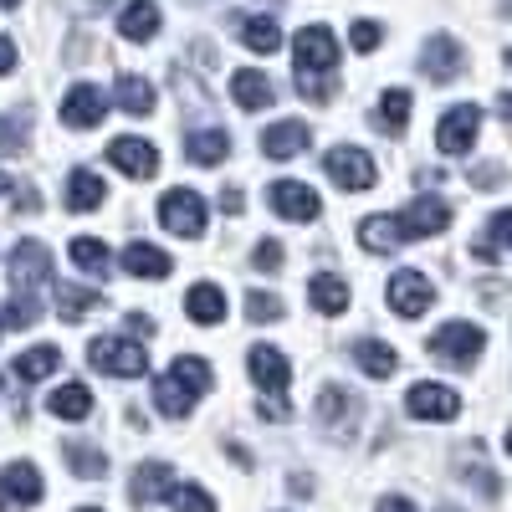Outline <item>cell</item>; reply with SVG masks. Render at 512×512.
<instances>
[{"instance_id":"ee69618b","label":"cell","mask_w":512,"mask_h":512,"mask_svg":"<svg viewBox=\"0 0 512 512\" xmlns=\"http://www.w3.org/2000/svg\"><path fill=\"white\" fill-rule=\"evenodd\" d=\"M26 149V134L16 118H0V154H21Z\"/></svg>"},{"instance_id":"7c38bea8","label":"cell","mask_w":512,"mask_h":512,"mask_svg":"<svg viewBox=\"0 0 512 512\" xmlns=\"http://www.w3.org/2000/svg\"><path fill=\"white\" fill-rule=\"evenodd\" d=\"M108 164L128 180H154L159 175V149L149 139H113L108 144Z\"/></svg>"},{"instance_id":"2e32d148","label":"cell","mask_w":512,"mask_h":512,"mask_svg":"<svg viewBox=\"0 0 512 512\" xmlns=\"http://www.w3.org/2000/svg\"><path fill=\"white\" fill-rule=\"evenodd\" d=\"M405 410L415 420H456L461 415V395L451 390V384H415V390L405 395Z\"/></svg>"},{"instance_id":"6f0895ef","label":"cell","mask_w":512,"mask_h":512,"mask_svg":"<svg viewBox=\"0 0 512 512\" xmlns=\"http://www.w3.org/2000/svg\"><path fill=\"white\" fill-rule=\"evenodd\" d=\"M441 512H456V507H441Z\"/></svg>"},{"instance_id":"1f68e13d","label":"cell","mask_w":512,"mask_h":512,"mask_svg":"<svg viewBox=\"0 0 512 512\" xmlns=\"http://www.w3.org/2000/svg\"><path fill=\"white\" fill-rule=\"evenodd\" d=\"M47 410L57 420H88L93 415V390H88V384H62V390H52Z\"/></svg>"},{"instance_id":"f1b7e54d","label":"cell","mask_w":512,"mask_h":512,"mask_svg":"<svg viewBox=\"0 0 512 512\" xmlns=\"http://www.w3.org/2000/svg\"><path fill=\"white\" fill-rule=\"evenodd\" d=\"M308 303H313L318 313H328V318L349 313V282H344V277H333V272L313 277V282H308Z\"/></svg>"},{"instance_id":"680465c9","label":"cell","mask_w":512,"mask_h":512,"mask_svg":"<svg viewBox=\"0 0 512 512\" xmlns=\"http://www.w3.org/2000/svg\"><path fill=\"white\" fill-rule=\"evenodd\" d=\"M507 67H512V52H507Z\"/></svg>"},{"instance_id":"8d00e7d4","label":"cell","mask_w":512,"mask_h":512,"mask_svg":"<svg viewBox=\"0 0 512 512\" xmlns=\"http://www.w3.org/2000/svg\"><path fill=\"white\" fill-rule=\"evenodd\" d=\"M57 369H62V349H52V344L26 349V354L16 359V379H21V384H31V379H47V374H57Z\"/></svg>"},{"instance_id":"9f6ffc18","label":"cell","mask_w":512,"mask_h":512,"mask_svg":"<svg viewBox=\"0 0 512 512\" xmlns=\"http://www.w3.org/2000/svg\"><path fill=\"white\" fill-rule=\"evenodd\" d=\"M0 195H6V175H0Z\"/></svg>"},{"instance_id":"f546056e","label":"cell","mask_w":512,"mask_h":512,"mask_svg":"<svg viewBox=\"0 0 512 512\" xmlns=\"http://www.w3.org/2000/svg\"><path fill=\"white\" fill-rule=\"evenodd\" d=\"M354 364H359L369 379H390V374L400 369V354H395L390 344H379V338H359V344H354Z\"/></svg>"},{"instance_id":"60d3db41","label":"cell","mask_w":512,"mask_h":512,"mask_svg":"<svg viewBox=\"0 0 512 512\" xmlns=\"http://www.w3.org/2000/svg\"><path fill=\"white\" fill-rule=\"evenodd\" d=\"M36 318H41V308H36V297H21V292H16L11 303H6V323H11V328H31Z\"/></svg>"},{"instance_id":"9a60e30c","label":"cell","mask_w":512,"mask_h":512,"mask_svg":"<svg viewBox=\"0 0 512 512\" xmlns=\"http://www.w3.org/2000/svg\"><path fill=\"white\" fill-rule=\"evenodd\" d=\"M359 410H364V405L344 390V384H323V395H318V420L328 425V436H354Z\"/></svg>"},{"instance_id":"52a82bcc","label":"cell","mask_w":512,"mask_h":512,"mask_svg":"<svg viewBox=\"0 0 512 512\" xmlns=\"http://www.w3.org/2000/svg\"><path fill=\"white\" fill-rule=\"evenodd\" d=\"M323 169H328V180H333L338 190H374V180H379L374 159H369L359 144H338V149H328Z\"/></svg>"},{"instance_id":"484cf974","label":"cell","mask_w":512,"mask_h":512,"mask_svg":"<svg viewBox=\"0 0 512 512\" xmlns=\"http://www.w3.org/2000/svg\"><path fill=\"white\" fill-rule=\"evenodd\" d=\"M226 154H231L226 128H195V134H185V159L190 164H221Z\"/></svg>"},{"instance_id":"83f0119b","label":"cell","mask_w":512,"mask_h":512,"mask_svg":"<svg viewBox=\"0 0 512 512\" xmlns=\"http://www.w3.org/2000/svg\"><path fill=\"white\" fill-rule=\"evenodd\" d=\"M67 256H72V267H77L82 277H108V272H113V251H108L98 236H77V241L67 246Z\"/></svg>"},{"instance_id":"8992f818","label":"cell","mask_w":512,"mask_h":512,"mask_svg":"<svg viewBox=\"0 0 512 512\" xmlns=\"http://www.w3.org/2000/svg\"><path fill=\"white\" fill-rule=\"evenodd\" d=\"M477 134H482V108L477 103H456V108H446L441 113V123H436V149L441 154H472L477 149Z\"/></svg>"},{"instance_id":"603a6c76","label":"cell","mask_w":512,"mask_h":512,"mask_svg":"<svg viewBox=\"0 0 512 512\" xmlns=\"http://www.w3.org/2000/svg\"><path fill=\"white\" fill-rule=\"evenodd\" d=\"M185 313H190L200 328L226 323V292H221L216 282H195V287L185 292Z\"/></svg>"},{"instance_id":"6da1fadb","label":"cell","mask_w":512,"mask_h":512,"mask_svg":"<svg viewBox=\"0 0 512 512\" xmlns=\"http://www.w3.org/2000/svg\"><path fill=\"white\" fill-rule=\"evenodd\" d=\"M292 82L297 93L313 98V103H328L338 93V41L328 26H303L292 41Z\"/></svg>"},{"instance_id":"d4e9b609","label":"cell","mask_w":512,"mask_h":512,"mask_svg":"<svg viewBox=\"0 0 512 512\" xmlns=\"http://www.w3.org/2000/svg\"><path fill=\"white\" fill-rule=\"evenodd\" d=\"M400 241H405L400 216H364V221H359V246L374 251V256H390Z\"/></svg>"},{"instance_id":"5bb4252c","label":"cell","mask_w":512,"mask_h":512,"mask_svg":"<svg viewBox=\"0 0 512 512\" xmlns=\"http://www.w3.org/2000/svg\"><path fill=\"white\" fill-rule=\"evenodd\" d=\"M41 502V472L31 461H11L0 466V507L16 512V507H36Z\"/></svg>"},{"instance_id":"c3c4849f","label":"cell","mask_w":512,"mask_h":512,"mask_svg":"<svg viewBox=\"0 0 512 512\" xmlns=\"http://www.w3.org/2000/svg\"><path fill=\"white\" fill-rule=\"evenodd\" d=\"M128 333H144V338H149V333H154V318H144V313H128Z\"/></svg>"},{"instance_id":"d590c367","label":"cell","mask_w":512,"mask_h":512,"mask_svg":"<svg viewBox=\"0 0 512 512\" xmlns=\"http://www.w3.org/2000/svg\"><path fill=\"white\" fill-rule=\"evenodd\" d=\"M374 123L384 128V134H405V128H410V93H405V88H390V93L379 98Z\"/></svg>"},{"instance_id":"ab89813d","label":"cell","mask_w":512,"mask_h":512,"mask_svg":"<svg viewBox=\"0 0 512 512\" xmlns=\"http://www.w3.org/2000/svg\"><path fill=\"white\" fill-rule=\"evenodd\" d=\"M175 512H216V502H210V492L205 487H175Z\"/></svg>"},{"instance_id":"e575fe53","label":"cell","mask_w":512,"mask_h":512,"mask_svg":"<svg viewBox=\"0 0 512 512\" xmlns=\"http://www.w3.org/2000/svg\"><path fill=\"white\" fill-rule=\"evenodd\" d=\"M118 108H123V113H134V118L154 113V88H149L139 72H123V77H118Z\"/></svg>"},{"instance_id":"f6af8a7d","label":"cell","mask_w":512,"mask_h":512,"mask_svg":"<svg viewBox=\"0 0 512 512\" xmlns=\"http://www.w3.org/2000/svg\"><path fill=\"white\" fill-rule=\"evenodd\" d=\"M466 180H472L477 190H497V185H502V169H497V164H482L477 175H466Z\"/></svg>"},{"instance_id":"44dd1931","label":"cell","mask_w":512,"mask_h":512,"mask_svg":"<svg viewBox=\"0 0 512 512\" xmlns=\"http://www.w3.org/2000/svg\"><path fill=\"white\" fill-rule=\"evenodd\" d=\"M308 144H313V128L297 123V118H282V123H272L267 134H262V154L267 159H297Z\"/></svg>"},{"instance_id":"277c9868","label":"cell","mask_w":512,"mask_h":512,"mask_svg":"<svg viewBox=\"0 0 512 512\" xmlns=\"http://www.w3.org/2000/svg\"><path fill=\"white\" fill-rule=\"evenodd\" d=\"M88 364L113 374V379H139L149 369V349L139 338H93L88 344Z\"/></svg>"},{"instance_id":"cb8c5ba5","label":"cell","mask_w":512,"mask_h":512,"mask_svg":"<svg viewBox=\"0 0 512 512\" xmlns=\"http://www.w3.org/2000/svg\"><path fill=\"white\" fill-rule=\"evenodd\" d=\"M118 31H123V41H154L159 36V6L154 0H128L118 11Z\"/></svg>"},{"instance_id":"4316f807","label":"cell","mask_w":512,"mask_h":512,"mask_svg":"<svg viewBox=\"0 0 512 512\" xmlns=\"http://www.w3.org/2000/svg\"><path fill=\"white\" fill-rule=\"evenodd\" d=\"M103 175H93V169H72V180H67V210L72 216H88V210L103 205Z\"/></svg>"},{"instance_id":"816d5d0a","label":"cell","mask_w":512,"mask_h":512,"mask_svg":"<svg viewBox=\"0 0 512 512\" xmlns=\"http://www.w3.org/2000/svg\"><path fill=\"white\" fill-rule=\"evenodd\" d=\"M497 113H502V123L512 128V93H502V98H497Z\"/></svg>"},{"instance_id":"7402d4cb","label":"cell","mask_w":512,"mask_h":512,"mask_svg":"<svg viewBox=\"0 0 512 512\" xmlns=\"http://www.w3.org/2000/svg\"><path fill=\"white\" fill-rule=\"evenodd\" d=\"M175 472H169V466L164 461H139L134 466V487H128V492H134V502L139 507H149V502H159V497H175Z\"/></svg>"},{"instance_id":"f5cc1de1","label":"cell","mask_w":512,"mask_h":512,"mask_svg":"<svg viewBox=\"0 0 512 512\" xmlns=\"http://www.w3.org/2000/svg\"><path fill=\"white\" fill-rule=\"evenodd\" d=\"M21 6V0H0V11H16Z\"/></svg>"},{"instance_id":"7dc6e473","label":"cell","mask_w":512,"mask_h":512,"mask_svg":"<svg viewBox=\"0 0 512 512\" xmlns=\"http://www.w3.org/2000/svg\"><path fill=\"white\" fill-rule=\"evenodd\" d=\"M11 67H16V41H11V36H0V77H6Z\"/></svg>"},{"instance_id":"bcb514c9","label":"cell","mask_w":512,"mask_h":512,"mask_svg":"<svg viewBox=\"0 0 512 512\" xmlns=\"http://www.w3.org/2000/svg\"><path fill=\"white\" fill-rule=\"evenodd\" d=\"M256 410H262V420H287V415H292L282 395H262V405H256Z\"/></svg>"},{"instance_id":"b9f144b4","label":"cell","mask_w":512,"mask_h":512,"mask_svg":"<svg viewBox=\"0 0 512 512\" xmlns=\"http://www.w3.org/2000/svg\"><path fill=\"white\" fill-rule=\"evenodd\" d=\"M379 36H384L379 21H354V26H349V47H354V52H374Z\"/></svg>"},{"instance_id":"30bf717a","label":"cell","mask_w":512,"mask_h":512,"mask_svg":"<svg viewBox=\"0 0 512 512\" xmlns=\"http://www.w3.org/2000/svg\"><path fill=\"white\" fill-rule=\"evenodd\" d=\"M103 113H108V98H103V88H93V82H77V88H67V93H62V108H57L62 128H72V134H82V128H98Z\"/></svg>"},{"instance_id":"836d02e7","label":"cell","mask_w":512,"mask_h":512,"mask_svg":"<svg viewBox=\"0 0 512 512\" xmlns=\"http://www.w3.org/2000/svg\"><path fill=\"white\" fill-rule=\"evenodd\" d=\"M62 456H67V466H72V477H82V482H98V477H108V456H103L98 446L67 441V446H62Z\"/></svg>"},{"instance_id":"d6a6232c","label":"cell","mask_w":512,"mask_h":512,"mask_svg":"<svg viewBox=\"0 0 512 512\" xmlns=\"http://www.w3.org/2000/svg\"><path fill=\"white\" fill-rule=\"evenodd\" d=\"M241 41H246V52L272 57V52L282 47V26H277L272 16H246V21H241Z\"/></svg>"},{"instance_id":"681fc988","label":"cell","mask_w":512,"mask_h":512,"mask_svg":"<svg viewBox=\"0 0 512 512\" xmlns=\"http://www.w3.org/2000/svg\"><path fill=\"white\" fill-rule=\"evenodd\" d=\"M379 512H415V502H410V497H384Z\"/></svg>"},{"instance_id":"f907efd6","label":"cell","mask_w":512,"mask_h":512,"mask_svg":"<svg viewBox=\"0 0 512 512\" xmlns=\"http://www.w3.org/2000/svg\"><path fill=\"white\" fill-rule=\"evenodd\" d=\"M221 210H231V216H241V190H221Z\"/></svg>"},{"instance_id":"4dcf8cb0","label":"cell","mask_w":512,"mask_h":512,"mask_svg":"<svg viewBox=\"0 0 512 512\" xmlns=\"http://www.w3.org/2000/svg\"><path fill=\"white\" fill-rule=\"evenodd\" d=\"M52 297H57V313L67 318V323H82L88 313H98L103 308V292H93V287H52Z\"/></svg>"},{"instance_id":"f35d334b","label":"cell","mask_w":512,"mask_h":512,"mask_svg":"<svg viewBox=\"0 0 512 512\" xmlns=\"http://www.w3.org/2000/svg\"><path fill=\"white\" fill-rule=\"evenodd\" d=\"M246 318L251 323H277L282 318V303L272 292H246Z\"/></svg>"},{"instance_id":"ba28073f","label":"cell","mask_w":512,"mask_h":512,"mask_svg":"<svg viewBox=\"0 0 512 512\" xmlns=\"http://www.w3.org/2000/svg\"><path fill=\"white\" fill-rule=\"evenodd\" d=\"M451 216H456V210H451L441 195H415V200L400 210V231H405V241H425V236L451 231Z\"/></svg>"},{"instance_id":"db71d44e","label":"cell","mask_w":512,"mask_h":512,"mask_svg":"<svg viewBox=\"0 0 512 512\" xmlns=\"http://www.w3.org/2000/svg\"><path fill=\"white\" fill-rule=\"evenodd\" d=\"M77 512H103V507H77Z\"/></svg>"},{"instance_id":"9c48e42d","label":"cell","mask_w":512,"mask_h":512,"mask_svg":"<svg viewBox=\"0 0 512 512\" xmlns=\"http://www.w3.org/2000/svg\"><path fill=\"white\" fill-rule=\"evenodd\" d=\"M11 282L21 297H36V287H52V251L41 241H21L11 251Z\"/></svg>"},{"instance_id":"e0dca14e","label":"cell","mask_w":512,"mask_h":512,"mask_svg":"<svg viewBox=\"0 0 512 512\" xmlns=\"http://www.w3.org/2000/svg\"><path fill=\"white\" fill-rule=\"evenodd\" d=\"M246 369H251V379H256V384H262V395H287V384H292V364H287V354H282V349L256 344V349L246 354Z\"/></svg>"},{"instance_id":"ffe728a7","label":"cell","mask_w":512,"mask_h":512,"mask_svg":"<svg viewBox=\"0 0 512 512\" xmlns=\"http://www.w3.org/2000/svg\"><path fill=\"white\" fill-rule=\"evenodd\" d=\"M128 277H149V282H164L169 272H175V256L169 251H159V246H149V241H128V251H123V262H118Z\"/></svg>"},{"instance_id":"11a10c76","label":"cell","mask_w":512,"mask_h":512,"mask_svg":"<svg viewBox=\"0 0 512 512\" xmlns=\"http://www.w3.org/2000/svg\"><path fill=\"white\" fill-rule=\"evenodd\" d=\"M507 456H512V431H507Z\"/></svg>"},{"instance_id":"ac0fdd59","label":"cell","mask_w":512,"mask_h":512,"mask_svg":"<svg viewBox=\"0 0 512 512\" xmlns=\"http://www.w3.org/2000/svg\"><path fill=\"white\" fill-rule=\"evenodd\" d=\"M461 67H466V52H461V41H456V36H431V41H425L420 72L431 77V82H451Z\"/></svg>"},{"instance_id":"3957f363","label":"cell","mask_w":512,"mask_h":512,"mask_svg":"<svg viewBox=\"0 0 512 512\" xmlns=\"http://www.w3.org/2000/svg\"><path fill=\"white\" fill-rule=\"evenodd\" d=\"M425 349H431L441 364H451V369H472L477 359H482V349H487V333L477 328V323H441L431 338H425Z\"/></svg>"},{"instance_id":"d6986e66","label":"cell","mask_w":512,"mask_h":512,"mask_svg":"<svg viewBox=\"0 0 512 512\" xmlns=\"http://www.w3.org/2000/svg\"><path fill=\"white\" fill-rule=\"evenodd\" d=\"M231 98H236V108H246V113H262V108L277 103V88H272L267 72L241 67V72H231Z\"/></svg>"},{"instance_id":"7bdbcfd3","label":"cell","mask_w":512,"mask_h":512,"mask_svg":"<svg viewBox=\"0 0 512 512\" xmlns=\"http://www.w3.org/2000/svg\"><path fill=\"white\" fill-rule=\"evenodd\" d=\"M256 272H282V241H256Z\"/></svg>"},{"instance_id":"8fae6325","label":"cell","mask_w":512,"mask_h":512,"mask_svg":"<svg viewBox=\"0 0 512 512\" xmlns=\"http://www.w3.org/2000/svg\"><path fill=\"white\" fill-rule=\"evenodd\" d=\"M384 297H390V308L400 318H420L425 308L436 303V287H431V277H425V272H395L390 287H384Z\"/></svg>"},{"instance_id":"4fadbf2b","label":"cell","mask_w":512,"mask_h":512,"mask_svg":"<svg viewBox=\"0 0 512 512\" xmlns=\"http://www.w3.org/2000/svg\"><path fill=\"white\" fill-rule=\"evenodd\" d=\"M267 200H272V210L282 221H318L323 216V200H318V190H308V185H297V180H277L272 190H267Z\"/></svg>"},{"instance_id":"7a4b0ae2","label":"cell","mask_w":512,"mask_h":512,"mask_svg":"<svg viewBox=\"0 0 512 512\" xmlns=\"http://www.w3.org/2000/svg\"><path fill=\"white\" fill-rule=\"evenodd\" d=\"M210 384H216L210 364L195 359V354H185V359L169 364V374L154 379V405H159V415H169V420H185V415L195 410V400L210 390Z\"/></svg>"},{"instance_id":"5b68a950","label":"cell","mask_w":512,"mask_h":512,"mask_svg":"<svg viewBox=\"0 0 512 512\" xmlns=\"http://www.w3.org/2000/svg\"><path fill=\"white\" fill-rule=\"evenodd\" d=\"M205 200L195 195V190H164V200H159V226L169 231V236H180V241H200L205 236Z\"/></svg>"},{"instance_id":"74e56055","label":"cell","mask_w":512,"mask_h":512,"mask_svg":"<svg viewBox=\"0 0 512 512\" xmlns=\"http://www.w3.org/2000/svg\"><path fill=\"white\" fill-rule=\"evenodd\" d=\"M497 246L512 251V210H497L492 226H487V236L472 246V256H477V262H497Z\"/></svg>"}]
</instances>
